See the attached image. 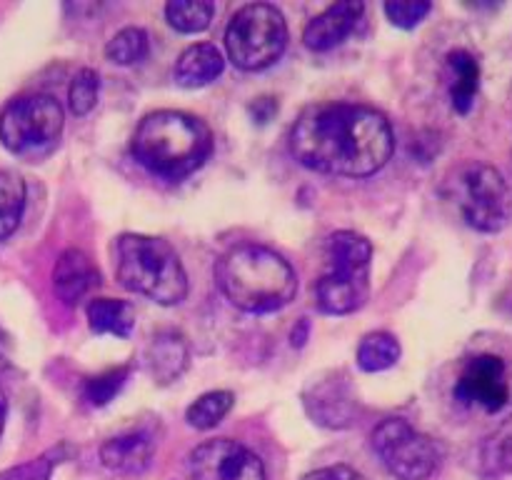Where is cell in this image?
Instances as JSON below:
<instances>
[{
	"label": "cell",
	"instance_id": "cell-26",
	"mask_svg": "<svg viewBox=\"0 0 512 480\" xmlns=\"http://www.w3.org/2000/svg\"><path fill=\"white\" fill-rule=\"evenodd\" d=\"M128 373V365H120V368L105 370V373L85 380L83 398L88 400V405H93V408H103V405H108L110 400L120 393V388H123L125 380H128Z\"/></svg>",
	"mask_w": 512,
	"mask_h": 480
},
{
	"label": "cell",
	"instance_id": "cell-16",
	"mask_svg": "<svg viewBox=\"0 0 512 480\" xmlns=\"http://www.w3.org/2000/svg\"><path fill=\"white\" fill-rule=\"evenodd\" d=\"M225 68V60L220 50L210 43L190 45L180 53L175 63V83L183 88H203L210 85Z\"/></svg>",
	"mask_w": 512,
	"mask_h": 480
},
{
	"label": "cell",
	"instance_id": "cell-7",
	"mask_svg": "<svg viewBox=\"0 0 512 480\" xmlns=\"http://www.w3.org/2000/svg\"><path fill=\"white\" fill-rule=\"evenodd\" d=\"M63 125V105L53 95H20L0 113V143L20 158H40L55 148Z\"/></svg>",
	"mask_w": 512,
	"mask_h": 480
},
{
	"label": "cell",
	"instance_id": "cell-27",
	"mask_svg": "<svg viewBox=\"0 0 512 480\" xmlns=\"http://www.w3.org/2000/svg\"><path fill=\"white\" fill-rule=\"evenodd\" d=\"M98 93H100L98 73L90 68L78 70L73 78V83H70V90H68L70 113L78 115V118L88 115L90 110L95 108V103H98Z\"/></svg>",
	"mask_w": 512,
	"mask_h": 480
},
{
	"label": "cell",
	"instance_id": "cell-24",
	"mask_svg": "<svg viewBox=\"0 0 512 480\" xmlns=\"http://www.w3.org/2000/svg\"><path fill=\"white\" fill-rule=\"evenodd\" d=\"M235 403V395L230 390H213V393H205L195 400L193 405L185 413V420H188L193 428L198 430H210L230 413Z\"/></svg>",
	"mask_w": 512,
	"mask_h": 480
},
{
	"label": "cell",
	"instance_id": "cell-32",
	"mask_svg": "<svg viewBox=\"0 0 512 480\" xmlns=\"http://www.w3.org/2000/svg\"><path fill=\"white\" fill-rule=\"evenodd\" d=\"M5 415H8V400H5L3 390H0V435H3L5 428Z\"/></svg>",
	"mask_w": 512,
	"mask_h": 480
},
{
	"label": "cell",
	"instance_id": "cell-19",
	"mask_svg": "<svg viewBox=\"0 0 512 480\" xmlns=\"http://www.w3.org/2000/svg\"><path fill=\"white\" fill-rule=\"evenodd\" d=\"M305 405H308L315 423L328 425V428H348L350 420H353L350 395L343 393L335 383L318 385L313 395H305Z\"/></svg>",
	"mask_w": 512,
	"mask_h": 480
},
{
	"label": "cell",
	"instance_id": "cell-30",
	"mask_svg": "<svg viewBox=\"0 0 512 480\" xmlns=\"http://www.w3.org/2000/svg\"><path fill=\"white\" fill-rule=\"evenodd\" d=\"M303 480H365L350 465H330V468H320L315 473H308Z\"/></svg>",
	"mask_w": 512,
	"mask_h": 480
},
{
	"label": "cell",
	"instance_id": "cell-18",
	"mask_svg": "<svg viewBox=\"0 0 512 480\" xmlns=\"http://www.w3.org/2000/svg\"><path fill=\"white\" fill-rule=\"evenodd\" d=\"M88 323L95 335L128 338L135 328V308L128 300L95 298L88 303Z\"/></svg>",
	"mask_w": 512,
	"mask_h": 480
},
{
	"label": "cell",
	"instance_id": "cell-31",
	"mask_svg": "<svg viewBox=\"0 0 512 480\" xmlns=\"http://www.w3.org/2000/svg\"><path fill=\"white\" fill-rule=\"evenodd\" d=\"M308 330H310V323L303 318L298 323V328L293 330V345H295V348H303L305 340H308Z\"/></svg>",
	"mask_w": 512,
	"mask_h": 480
},
{
	"label": "cell",
	"instance_id": "cell-25",
	"mask_svg": "<svg viewBox=\"0 0 512 480\" xmlns=\"http://www.w3.org/2000/svg\"><path fill=\"white\" fill-rule=\"evenodd\" d=\"M65 453H73V450L63 443L58 445V448L48 450V453L38 455V458L28 460V463L3 470V473H0V480H50L55 465L65 460Z\"/></svg>",
	"mask_w": 512,
	"mask_h": 480
},
{
	"label": "cell",
	"instance_id": "cell-21",
	"mask_svg": "<svg viewBox=\"0 0 512 480\" xmlns=\"http://www.w3.org/2000/svg\"><path fill=\"white\" fill-rule=\"evenodd\" d=\"M400 343L390 333L365 335L358 348V365L365 373H380L398 363Z\"/></svg>",
	"mask_w": 512,
	"mask_h": 480
},
{
	"label": "cell",
	"instance_id": "cell-6",
	"mask_svg": "<svg viewBox=\"0 0 512 480\" xmlns=\"http://www.w3.org/2000/svg\"><path fill=\"white\" fill-rule=\"evenodd\" d=\"M288 45L283 13L270 3L243 5L225 30L228 58L240 70H265L278 63Z\"/></svg>",
	"mask_w": 512,
	"mask_h": 480
},
{
	"label": "cell",
	"instance_id": "cell-5",
	"mask_svg": "<svg viewBox=\"0 0 512 480\" xmlns=\"http://www.w3.org/2000/svg\"><path fill=\"white\" fill-rule=\"evenodd\" d=\"M373 245L355 230H338L328 240V270L315 285L320 313L348 315L363 308L370 290Z\"/></svg>",
	"mask_w": 512,
	"mask_h": 480
},
{
	"label": "cell",
	"instance_id": "cell-17",
	"mask_svg": "<svg viewBox=\"0 0 512 480\" xmlns=\"http://www.w3.org/2000/svg\"><path fill=\"white\" fill-rule=\"evenodd\" d=\"M448 68L453 73L450 80V100L460 115H468L480 90V65L473 53L458 48L448 55Z\"/></svg>",
	"mask_w": 512,
	"mask_h": 480
},
{
	"label": "cell",
	"instance_id": "cell-3",
	"mask_svg": "<svg viewBox=\"0 0 512 480\" xmlns=\"http://www.w3.org/2000/svg\"><path fill=\"white\" fill-rule=\"evenodd\" d=\"M133 158L153 175L180 180L213 153V133L200 118L180 110H155L135 128Z\"/></svg>",
	"mask_w": 512,
	"mask_h": 480
},
{
	"label": "cell",
	"instance_id": "cell-12",
	"mask_svg": "<svg viewBox=\"0 0 512 480\" xmlns=\"http://www.w3.org/2000/svg\"><path fill=\"white\" fill-rule=\"evenodd\" d=\"M365 5L358 0H343V3H335L330 8H325L323 13L315 15L303 30V43L308 45L315 53H325V50H333L335 45L343 43L350 33L355 30L358 20L363 18Z\"/></svg>",
	"mask_w": 512,
	"mask_h": 480
},
{
	"label": "cell",
	"instance_id": "cell-23",
	"mask_svg": "<svg viewBox=\"0 0 512 480\" xmlns=\"http://www.w3.org/2000/svg\"><path fill=\"white\" fill-rule=\"evenodd\" d=\"M148 50V33L143 28L130 25V28H123L108 40V45H105V58L115 65H135L148 58Z\"/></svg>",
	"mask_w": 512,
	"mask_h": 480
},
{
	"label": "cell",
	"instance_id": "cell-22",
	"mask_svg": "<svg viewBox=\"0 0 512 480\" xmlns=\"http://www.w3.org/2000/svg\"><path fill=\"white\" fill-rule=\"evenodd\" d=\"M215 13L213 3L205 0H173L165 5V18L178 33H203Z\"/></svg>",
	"mask_w": 512,
	"mask_h": 480
},
{
	"label": "cell",
	"instance_id": "cell-14",
	"mask_svg": "<svg viewBox=\"0 0 512 480\" xmlns=\"http://www.w3.org/2000/svg\"><path fill=\"white\" fill-rule=\"evenodd\" d=\"M190 363L188 340L178 330H160L145 350V365L158 385H168L185 373Z\"/></svg>",
	"mask_w": 512,
	"mask_h": 480
},
{
	"label": "cell",
	"instance_id": "cell-28",
	"mask_svg": "<svg viewBox=\"0 0 512 480\" xmlns=\"http://www.w3.org/2000/svg\"><path fill=\"white\" fill-rule=\"evenodd\" d=\"M483 470L488 475L512 473V428L500 430L483 445Z\"/></svg>",
	"mask_w": 512,
	"mask_h": 480
},
{
	"label": "cell",
	"instance_id": "cell-11",
	"mask_svg": "<svg viewBox=\"0 0 512 480\" xmlns=\"http://www.w3.org/2000/svg\"><path fill=\"white\" fill-rule=\"evenodd\" d=\"M188 468L193 480H265L263 460L230 438L200 443L190 453Z\"/></svg>",
	"mask_w": 512,
	"mask_h": 480
},
{
	"label": "cell",
	"instance_id": "cell-15",
	"mask_svg": "<svg viewBox=\"0 0 512 480\" xmlns=\"http://www.w3.org/2000/svg\"><path fill=\"white\" fill-rule=\"evenodd\" d=\"M153 453L155 440L145 430H130L100 445V460L113 473H143L153 460Z\"/></svg>",
	"mask_w": 512,
	"mask_h": 480
},
{
	"label": "cell",
	"instance_id": "cell-1",
	"mask_svg": "<svg viewBox=\"0 0 512 480\" xmlns=\"http://www.w3.org/2000/svg\"><path fill=\"white\" fill-rule=\"evenodd\" d=\"M395 138L380 110L355 103L308 105L290 130V153L303 168L368 178L393 158Z\"/></svg>",
	"mask_w": 512,
	"mask_h": 480
},
{
	"label": "cell",
	"instance_id": "cell-4",
	"mask_svg": "<svg viewBox=\"0 0 512 480\" xmlns=\"http://www.w3.org/2000/svg\"><path fill=\"white\" fill-rule=\"evenodd\" d=\"M115 253V270L125 290L158 305H178L188 298V273L168 240L125 233L118 238Z\"/></svg>",
	"mask_w": 512,
	"mask_h": 480
},
{
	"label": "cell",
	"instance_id": "cell-29",
	"mask_svg": "<svg viewBox=\"0 0 512 480\" xmlns=\"http://www.w3.org/2000/svg\"><path fill=\"white\" fill-rule=\"evenodd\" d=\"M430 10H433V5L425 3V0H395V3H385V15L390 18V23L403 30H410L423 23Z\"/></svg>",
	"mask_w": 512,
	"mask_h": 480
},
{
	"label": "cell",
	"instance_id": "cell-20",
	"mask_svg": "<svg viewBox=\"0 0 512 480\" xmlns=\"http://www.w3.org/2000/svg\"><path fill=\"white\" fill-rule=\"evenodd\" d=\"M25 210V183L20 175L0 170V243L18 230Z\"/></svg>",
	"mask_w": 512,
	"mask_h": 480
},
{
	"label": "cell",
	"instance_id": "cell-8",
	"mask_svg": "<svg viewBox=\"0 0 512 480\" xmlns=\"http://www.w3.org/2000/svg\"><path fill=\"white\" fill-rule=\"evenodd\" d=\"M455 203L465 223L478 233H500L512 215L510 188L498 168L468 163L455 175Z\"/></svg>",
	"mask_w": 512,
	"mask_h": 480
},
{
	"label": "cell",
	"instance_id": "cell-9",
	"mask_svg": "<svg viewBox=\"0 0 512 480\" xmlns=\"http://www.w3.org/2000/svg\"><path fill=\"white\" fill-rule=\"evenodd\" d=\"M373 448L385 468L400 480H428L443 458L438 443L403 418L383 420L373 433Z\"/></svg>",
	"mask_w": 512,
	"mask_h": 480
},
{
	"label": "cell",
	"instance_id": "cell-13",
	"mask_svg": "<svg viewBox=\"0 0 512 480\" xmlns=\"http://www.w3.org/2000/svg\"><path fill=\"white\" fill-rule=\"evenodd\" d=\"M98 285V268H95L93 260H90L83 250L68 248L65 253H60L53 270V288L55 295H58L65 305L75 308V305H78L80 300L88 298Z\"/></svg>",
	"mask_w": 512,
	"mask_h": 480
},
{
	"label": "cell",
	"instance_id": "cell-2",
	"mask_svg": "<svg viewBox=\"0 0 512 480\" xmlns=\"http://www.w3.org/2000/svg\"><path fill=\"white\" fill-rule=\"evenodd\" d=\"M215 280L225 298L245 313H275L298 293L293 265L265 245L243 243L220 255Z\"/></svg>",
	"mask_w": 512,
	"mask_h": 480
},
{
	"label": "cell",
	"instance_id": "cell-10",
	"mask_svg": "<svg viewBox=\"0 0 512 480\" xmlns=\"http://www.w3.org/2000/svg\"><path fill=\"white\" fill-rule=\"evenodd\" d=\"M455 400L465 408H478L485 413H500L510 400L508 365L500 355L480 353L465 360L453 388Z\"/></svg>",
	"mask_w": 512,
	"mask_h": 480
}]
</instances>
